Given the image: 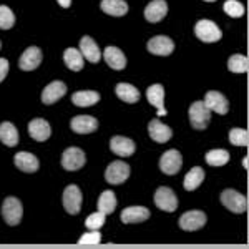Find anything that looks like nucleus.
<instances>
[{
	"label": "nucleus",
	"instance_id": "obj_1",
	"mask_svg": "<svg viewBox=\"0 0 249 249\" xmlns=\"http://www.w3.org/2000/svg\"><path fill=\"white\" fill-rule=\"evenodd\" d=\"M190 123L195 130H204L211 120V110L204 105V102H195L190 107Z\"/></svg>",
	"mask_w": 249,
	"mask_h": 249
},
{
	"label": "nucleus",
	"instance_id": "obj_2",
	"mask_svg": "<svg viewBox=\"0 0 249 249\" xmlns=\"http://www.w3.org/2000/svg\"><path fill=\"white\" fill-rule=\"evenodd\" d=\"M221 203L224 208H228L232 213H246L248 211V199L244 195H241L236 190H224L221 193Z\"/></svg>",
	"mask_w": 249,
	"mask_h": 249
},
{
	"label": "nucleus",
	"instance_id": "obj_3",
	"mask_svg": "<svg viewBox=\"0 0 249 249\" xmlns=\"http://www.w3.org/2000/svg\"><path fill=\"white\" fill-rule=\"evenodd\" d=\"M195 34H196V37L204 43L218 42V40H221V37H223L219 27L216 25L214 22H211V20H199L195 25Z\"/></svg>",
	"mask_w": 249,
	"mask_h": 249
},
{
	"label": "nucleus",
	"instance_id": "obj_4",
	"mask_svg": "<svg viewBox=\"0 0 249 249\" xmlns=\"http://www.w3.org/2000/svg\"><path fill=\"white\" fill-rule=\"evenodd\" d=\"M22 214H23V208L20 199L14 198V196L5 198V201L2 204V216L7 221V224L9 226H17L20 219H22Z\"/></svg>",
	"mask_w": 249,
	"mask_h": 249
},
{
	"label": "nucleus",
	"instance_id": "obj_5",
	"mask_svg": "<svg viewBox=\"0 0 249 249\" xmlns=\"http://www.w3.org/2000/svg\"><path fill=\"white\" fill-rule=\"evenodd\" d=\"M155 204L161 211L173 213V211L178 210V198H176L175 191H173L171 188L161 186L155 193Z\"/></svg>",
	"mask_w": 249,
	"mask_h": 249
},
{
	"label": "nucleus",
	"instance_id": "obj_6",
	"mask_svg": "<svg viewBox=\"0 0 249 249\" xmlns=\"http://www.w3.org/2000/svg\"><path fill=\"white\" fill-rule=\"evenodd\" d=\"M63 208L68 214H78L82 210V191L77 184H68L63 191Z\"/></svg>",
	"mask_w": 249,
	"mask_h": 249
},
{
	"label": "nucleus",
	"instance_id": "obj_7",
	"mask_svg": "<svg viewBox=\"0 0 249 249\" xmlns=\"http://www.w3.org/2000/svg\"><path fill=\"white\" fill-rule=\"evenodd\" d=\"M87 163L85 153L83 150H80L77 146H70L63 151L62 155V166L67 171H77L80 168H83V164Z\"/></svg>",
	"mask_w": 249,
	"mask_h": 249
},
{
	"label": "nucleus",
	"instance_id": "obj_8",
	"mask_svg": "<svg viewBox=\"0 0 249 249\" xmlns=\"http://www.w3.org/2000/svg\"><path fill=\"white\" fill-rule=\"evenodd\" d=\"M130 176V166L123 161H113L108 164L105 171V179L110 184H122Z\"/></svg>",
	"mask_w": 249,
	"mask_h": 249
},
{
	"label": "nucleus",
	"instance_id": "obj_9",
	"mask_svg": "<svg viewBox=\"0 0 249 249\" xmlns=\"http://www.w3.org/2000/svg\"><path fill=\"white\" fill-rule=\"evenodd\" d=\"M183 164V158L179 155L178 150H168L166 153H163L161 160H160V170H161L164 175H176L179 170H181Z\"/></svg>",
	"mask_w": 249,
	"mask_h": 249
},
{
	"label": "nucleus",
	"instance_id": "obj_10",
	"mask_svg": "<svg viewBox=\"0 0 249 249\" xmlns=\"http://www.w3.org/2000/svg\"><path fill=\"white\" fill-rule=\"evenodd\" d=\"M206 224V214L203 211H188L179 218V228L184 231L201 230Z\"/></svg>",
	"mask_w": 249,
	"mask_h": 249
},
{
	"label": "nucleus",
	"instance_id": "obj_11",
	"mask_svg": "<svg viewBox=\"0 0 249 249\" xmlns=\"http://www.w3.org/2000/svg\"><path fill=\"white\" fill-rule=\"evenodd\" d=\"M204 105L218 115H226L230 111V103H228L226 96L219 91H208L204 96Z\"/></svg>",
	"mask_w": 249,
	"mask_h": 249
},
{
	"label": "nucleus",
	"instance_id": "obj_12",
	"mask_svg": "<svg viewBox=\"0 0 249 249\" xmlns=\"http://www.w3.org/2000/svg\"><path fill=\"white\" fill-rule=\"evenodd\" d=\"M148 50L153 55H160V57H166V55L173 53L175 50V43H173L171 38L164 37V35H158V37H153L148 42Z\"/></svg>",
	"mask_w": 249,
	"mask_h": 249
},
{
	"label": "nucleus",
	"instance_id": "obj_13",
	"mask_svg": "<svg viewBox=\"0 0 249 249\" xmlns=\"http://www.w3.org/2000/svg\"><path fill=\"white\" fill-rule=\"evenodd\" d=\"M40 63H42V50L38 47H30L22 53V57L18 60V67L25 71L35 70Z\"/></svg>",
	"mask_w": 249,
	"mask_h": 249
},
{
	"label": "nucleus",
	"instance_id": "obj_14",
	"mask_svg": "<svg viewBox=\"0 0 249 249\" xmlns=\"http://www.w3.org/2000/svg\"><path fill=\"white\" fill-rule=\"evenodd\" d=\"M148 133H150V138L156 143H166V142H170V138L173 136L171 128L163 124L156 118L148 123Z\"/></svg>",
	"mask_w": 249,
	"mask_h": 249
},
{
	"label": "nucleus",
	"instance_id": "obj_15",
	"mask_svg": "<svg viewBox=\"0 0 249 249\" xmlns=\"http://www.w3.org/2000/svg\"><path fill=\"white\" fill-rule=\"evenodd\" d=\"M70 126L75 133L78 135H88V133H93L98 128V122L93 116H87V115H82V116H75L73 120L70 122Z\"/></svg>",
	"mask_w": 249,
	"mask_h": 249
},
{
	"label": "nucleus",
	"instance_id": "obj_16",
	"mask_svg": "<svg viewBox=\"0 0 249 249\" xmlns=\"http://www.w3.org/2000/svg\"><path fill=\"white\" fill-rule=\"evenodd\" d=\"M67 93V85L63 82H52L50 85H47L42 91V102L45 105H52V103L58 102L63 95Z\"/></svg>",
	"mask_w": 249,
	"mask_h": 249
},
{
	"label": "nucleus",
	"instance_id": "obj_17",
	"mask_svg": "<svg viewBox=\"0 0 249 249\" xmlns=\"http://www.w3.org/2000/svg\"><path fill=\"white\" fill-rule=\"evenodd\" d=\"M110 150L118 156H131L136 150V144L133 140L124 136H113L110 140Z\"/></svg>",
	"mask_w": 249,
	"mask_h": 249
},
{
	"label": "nucleus",
	"instance_id": "obj_18",
	"mask_svg": "<svg viewBox=\"0 0 249 249\" xmlns=\"http://www.w3.org/2000/svg\"><path fill=\"white\" fill-rule=\"evenodd\" d=\"M29 133L35 142H47L52 135V128L45 120L35 118L29 123Z\"/></svg>",
	"mask_w": 249,
	"mask_h": 249
},
{
	"label": "nucleus",
	"instance_id": "obj_19",
	"mask_svg": "<svg viewBox=\"0 0 249 249\" xmlns=\"http://www.w3.org/2000/svg\"><path fill=\"white\" fill-rule=\"evenodd\" d=\"M168 14V5L164 0H153L146 5L144 9V18L151 23H156L160 20H163Z\"/></svg>",
	"mask_w": 249,
	"mask_h": 249
},
{
	"label": "nucleus",
	"instance_id": "obj_20",
	"mask_svg": "<svg viewBox=\"0 0 249 249\" xmlns=\"http://www.w3.org/2000/svg\"><path fill=\"white\" fill-rule=\"evenodd\" d=\"M146 98L150 102V105H153L155 108H158V116L166 115L164 110V88L160 83H155L146 90Z\"/></svg>",
	"mask_w": 249,
	"mask_h": 249
},
{
	"label": "nucleus",
	"instance_id": "obj_21",
	"mask_svg": "<svg viewBox=\"0 0 249 249\" xmlns=\"http://www.w3.org/2000/svg\"><path fill=\"white\" fill-rule=\"evenodd\" d=\"M80 53L91 63H98L100 58H102V52H100L98 45L91 37H83L80 40Z\"/></svg>",
	"mask_w": 249,
	"mask_h": 249
},
{
	"label": "nucleus",
	"instance_id": "obj_22",
	"mask_svg": "<svg viewBox=\"0 0 249 249\" xmlns=\"http://www.w3.org/2000/svg\"><path fill=\"white\" fill-rule=\"evenodd\" d=\"M122 221L124 224H133V223H142L150 218V210L144 206H130L122 213Z\"/></svg>",
	"mask_w": 249,
	"mask_h": 249
},
{
	"label": "nucleus",
	"instance_id": "obj_23",
	"mask_svg": "<svg viewBox=\"0 0 249 249\" xmlns=\"http://www.w3.org/2000/svg\"><path fill=\"white\" fill-rule=\"evenodd\" d=\"M14 163L18 170H22L23 173H35L38 170V158L32 153H27V151H20V153L15 155Z\"/></svg>",
	"mask_w": 249,
	"mask_h": 249
},
{
	"label": "nucleus",
	"instance_id": "obj_24",
	"mask_svg": "<svg viewBox=\"0 0 249 249\" xmlns=\"http://www.w3.org/2000/svg\"><path fill=\"white\" fill-rule=\"evenodd\" d=\"M103 58L108 63V67L113 70H123L126 67V58H124L123 52L116 47H107L103 52Z\"/></svg>",
	"mask_w": 249,
	"mask_h": 249
},
{
	"label": "nucleus",
	"instance_id": "obj_25",
	"mask_svg": "<svg viewBox=\"0 0 249 249\" xmlns=\"http://www.w3.org/2000/svg\"><path fill=\"white\" fill-rule=\"evenodd\" d=\"M115 91L120 100H123V102H126V103H131V105L140 100L138 88H135L133 85H130V83H118Z\"/></svg>",
	"mask_w": 249,
	"mask_h": 249
},
{
	"label": "nucleus",
	"instance_id": "obj_26",
	"mask_svg": "<svg viewBox=\"0 0 249 249\" xmlns=\"http://www.w3.org/2000/svg\"><path fill=\"white\" fill-rule=\"evenodd\" d=\"M71 102L73 105L77 107H91L95 103L100 102V93L98 91H91V90H87V91H75L71 95Z\"/></svg>",
	"mask_w": 249,
	"mask_h": 249
},
{
	"label": "nucleus",
	"instance_id": "obj_27",
	"mask_svg": "<svg viewBox=\"0 0 249 249\" xmlns=\"http://www.w3.org/2000/svg\"><path fill=\"white\" fill-rule=\"evenodd\" d=\"M0 142L7 146H15L18 143V131L10 122L0 123Z\"/></svg>",
	"mask_w": 249,
	"mask_h": 249
},
{
	"label": "nucleus",
	"instance_id": "obj_28",
	"mask_svg": "<svg viewBox=\"0 0 249 249\" xmlns=\"http://www.w3.org/2000/svg\"><path fill=\"white\" fill-rule=\"evenodd\" d=\"M102 10L113 17H123L128 12V5L124 0H102Z\"/></svg>",
	"mask_w": 249,
	"mask_h": 249
},
{
	"label": "nucleus",
	"instance_id": "obj_29",
	"mask_svg": "<svg viewBox=\"0 0 249 249\" xmlns=\"http://www.w3.org/2000/svg\"><path fill=\"white\" fill-rule=\"evenodd\" d=\"M204 181V170L199 166H195L191 168L190 171L186 173V176H184V190L186 191H193L196 190V188L199 186Z\"/></svg>",
	"mask_w": 249,
	"mask_h": 249
},
{
	"label": "nucleus",
	"instance_id": "obj_30",
	"mask_svg": "<svg viewBox=\"0 0 249 249\" xmlns=\"http://www.w3.org/2000/svg\"><path fill=\"white\" fill-rule=\"evenodd\" d=\"M63 62L65 65L73 71H80L83 68V55L80 53L77 48H67L65 53H63Z\"/></svg>",
	"mask_w": 249,
	"mask_h": 249
},
{
	"label": "nucleus",
	"instance_id": "obj_31",
	"mask_svg": "<svg viewBox=\"0 0 249 249\" xmlns=\"http://www.w3.org/2000/svg\"><path fill=\"white\" fill-rule=\"evenodd\" d=\"M116 208V198L113 191H103L98 198V211L103 214H111Z\"/></svg>",
	"mask_w": 249,
	"mask_h": 249
},
{
	"label": "nucleus",
	"instance_id": "obj_32",
	"mask_svg": "<svg viewBox=\"0 0 249 249\" xmlns=\"http://www.w3.org/2000/svg\"><path fill=\"white\" fill-rule=\"evenodd\" d=\"M230 161V153L226 150H211L206 153V163L211 166H223Z\"/></svg>",
	"mask_w": 249,
	"mask_h": 249
},
{
	"label": "nucleus",
	"instance_id": "obj_33",
	"mask_svg": "<svg viewBox=\"0 0 249 249\" xmlns=\"http://www.w3.org/2000/svg\"><path fill=\"white\" fill-rule=\"evenodd\" d=\"M228 68H230V71L232 73H246L248 71V58L244 57V55H232L228 60Z\"/></svg>",
	"mask_w": 249,
	"mask_h": 249
},
{
	"label": "nucleus",
	"instance_id": "obj_34",
	"mask_svg": "<svg viewBox=\"0 0 249 249\" xmlns=\"http://www.w3.org/2000/svg\"><path fill=\"white\" fill-rule=\"evenodd\" d=\"M223 9L232 18H239L244 15V5L241 2H238V0H226Z\"/></svg>",
	"mask_w": 249,
	"mask_h": 249
},
{
	"label": "nucleus",
	"instance_id": "obj_35",
	"mask_svg": "<svg viewBox=\"0 0 249 249\" xmlns=\"http://www.w3.org/2000/svg\"><path fill=\"white\" fill-rule=\"evenodd\" d=\"M15 23V15L9 7L0 5V29L2 30H9L14 27Z\"/></svg>",
	"mask_w": 249,
	"mask_h": 249
},
{
	"label": "nucleus",
	"instance_id": "obj_36",
	"mask_svg": "<svg viewBox=\"0 0 249 249\" xmlns=\"http://www.w3.org/2000/svg\"><path fill=\"white\" fill-rule=\"evenodd\" d=\"M230 142L234 146H248V131L243 130V128H232L230 131Z\"/></svg>",
	"mask_w": 249,
	"mask_h": 249
},
{
	"label": "nucleus",
	"instance_id": "obj_37",
	"mask_svg": "<svg viewBox=\"0 0 249 249\" xmlns=\"http://www.w3.org/2000/svg\"><path fill=\"white\" fill-rule=\"evenodd\" d=\"M105 216L107 214H103L102 211H96V213H93V214H90L87 218V221H85L87 230H90V231L100 230V228H102L103 224H105Z\"/></svg>",
	"mask_w": 249,
	"mask_h": 249
},
{
	"label": "nucleus",
	"instance_id": "obj_38",
	"mask_svg": "<svg viewBox=\"0 0 249 249\" xmlns=\"http://www.w3.org/2000/svg\"><path fill=\"white\" fill-rule=\"evenodd\" d=\"M100 241H102V234L98 232V230H95V231L85 232V234L78 239V243L80 244H98Z\"/></svg>",
	"mask_w": 249,
	"mask_h": 249
},
{
	"label": "nucleus",
	"instance_id": "obj_39",
	"mask_svg": "<svg viewBox=\"0 0 249 249\" xmlns=\"http://www.w3.org/2000/svg\"><path fill=\"white\" fill-rule=\"evenodd\" d=\"M7 73H9V62L5 58H0V82H3Z\"/></svg>",
	"mask_w": 249,
	"mask_h": 249
},
{
	"label": "nucleus",
	"instance_id": "obj_40",
	"mask_svg": "<svg viewBox=\"0 0 249 249\" xmlns=\"http://www.w3.org/2000/svg\"><path fill=\"white\" fill-rule=\"evenodd\" d=\"M60 3V7H63V9H68V7L71 5V0H57Z\"/></svg>",
	"mask_w": 249,
	"mask_h": 249
},
{
	"label": "nucleus",
	"instance_id": "obj_41",
	"mask_svg": "<svg viewBox=\"0 0 249 249\" xmlns=\"http://www.w3.org/2000/svg\"><path fill=\"white\" fill-rule=\"evenodd\" d=\"M248 164H249V158L246 156V158L243 160V168H248Z\"/></svg>",
	"mask_w": 249,
	"mask_h": 249
},
{
	"label": "nucleus",
	"instance_id": "obj_42",
	"mask_svg": "<svg viewBox=\"0 0 249 249\" xmlns=\"http://www.w3.org/2000/svg\"><path fill=\"white\" fill-rule=\"evenodd\" d=\"M204 2H216V0H204Z\"/></svg>",
	"mask_w": 249,
	"mask_h": 249
},
{
	"label": "nucleus",
	"instance_id": "obj_43",
	"mask_svg": "<svg viewBox=\"0 0 249 249\" xmlns=\"http://www.w3.org/2000/svg\"><path fill=\"white\" fill-rule=\"evenodd\" d=\"M0 47H2V43H0Z\"/></svg>",
	"mask_w": 249,
	"mask_h": 249
}]
</instances>
